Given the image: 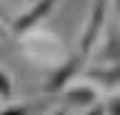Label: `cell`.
Segmentation results:
<instances>
[{
    "label": "cell",
    "mask_w": 120,
    "mask_h": 115,
    "mask_svg": "<svg viewBox=\"0 0 120 115\" xmlns=\"http://www.w3.org/2000/svg\"><path fill=\"white\" fill-rule=\"evenodd\" d=\"M108 8H110V0H93V8H90V15H88V25L80 35V53L90 55L93 48L98 45V40L103 35V28H105V18H108Z\"/></svg>",
    "instance_id": "2"
},
{
    "label": "cell",
    "mask_w": 120,
    "mask_h": 115,
    "mask_svg": "<svg viewBox=\"0 0 120 115\" xmlns=\"http://www.w3.org/2000/svg\"><path fill=\"white\" fill-rule=\"evenodd\" d=\"M85 115H108V105H103V103H95L93 108H88V110H85Z\"/></svg>",
    "instance_id": "9"
},
{
    "label": "cell",
    "mask_w": 120,
    "mask_h": 115,
    "mask_svg": "<svg viewBox=\"0 0 120 115\" xmlns=\"http://www.w3.org/2000/svg\"><path fill=\"white\" fill-rule=\"evenodd\" d=\"M85 75H88V80H93L100 88H118L120 85V60H115L112 65H105V68H93Z\"/></svg>",
    "instance_id": "5"
},
{
    "label": "cell",
    "mask_w": 120,
    "mask_h": 115,
    "mask_svg": "<svg viewBox=\"0 0 120 115\" xmlns=\"http://www.w3.org/2000/svg\"><path fill=\"white\" fill-rule=\"evenodd\" d=\"M108 115H120V95L108 100Z\"/></svg>",
    "instance_id": "8"
},
{
    "label": "cell",
    "mask_w": 120,
    "mask_h": 115,
    "mask_svg": "<svg viewBox=\"0 0 120 115\" xmlns=\"http://www.w3.org/2000/svg\"><path fill=\"white\" fill-rule=\"evenodd\" d=\"M30 3H35V0H30Z\"/></svg>",
    "instance_id": "14"
},
{
    "label": "cell",
    "mask_w": 120,
    "mask_h": 115,
    "mask_svg": "<svg viewBox=\"0 0 120 115\" xmlns=\"http://www.w3.org/2000/svg\"><path fill=\"white\" fill-rule=\"evenodd\" d=\"M33 103H15V105H8L0 110V115H30L33 113Z\"/></svg>",
    "instance_id": "6"
},
{
    "label": "cell",
    "mask_w": 120,
    "mask_h": 115,
    "mask_svg": "<svg viewBox=\"0 0 120 115\" xmlns=\"http://www.w3.org/2000/svg\"><path fill=\"white\" fill-rule=\"evenodd\" d=\"M0 18H5V13H3V8H0Z\"/></svg>",
    "instance_id": "13"
},
{
    "label": "cell",
    "mask_w": 120,
    "mask_h": 115,
    "mask_svg": "<svg viewBox=\"0 0 120 115\" xmlns=\"http://www.w3.org/2000/svg\"><path fill=\"white\" fill-rule=\"evenodd\" d=\"M10 33H13L10 28H5V25L0 23V40H8V38H10Z\"/></svg>",
    "instance_id": "10"
},
{
    "label": "cell",
    "mask_w": 120,
    "mask_h": 115,
    "mask_svg": "<svg viewBox=\"0 0 120 115\" xmlns=\"http://www.w3.org/2000/svg\"><path fill=\"white\" fill-rule=\"evenodd\" d=\"M63 100H65L68 108H80V110H88L95 103H100L98 100V90L93 85H70L63 93Z\"/></svg>",
    "instance_id": "4"
},
{
    "label": "cell",
    "mask_w": 120,
    "mask_h": 115,
    "mask_svg": "<svg viewBox=\"0 0 120 115\" xmlns=\"http://www.w3.org/2000/svg\"><path fill=\"white\" fill-rule=\"evenodd\" d=\"M85 58H88V55L80 53V50L73 53V55H68L65 60H63L58 68L50 73V75L45 78L43 93H45V95H60V93H65L68 88H70V83H73V78H78V75L82 73Z\"/></svg>",
    "instance_id": "1"
},
{
    "label": "cell",
    "mask_w": 120,
    "mask_h": 115,
    "mask_svg": "<svg viewBox=\"0 0 120 115\" xmlns=\"http://www.w3.org/2000/svg\"><path fill=\"white\" fill-rule=\"evenodd\" d=\"M52 115H68V108H58V110H55Z\"/></svg>",
    "instance_id": "11"
},
{
    "label": "cell",
    "mask_w": 120,
    "mask_h": 115,
    "mask_svg": "<svg viewBox=\"0 0 120 115\" xmlns=\"http://www.w3.org/2000/svg\"><path fill=\"white\" fill-rule=\"evenodd\" d=\"M55 3H58V0H35L25 13L13 18V23H10L13 35H22V33H28L30 28H35L40 20H45V18L50 15V10L55 8Z\"/></svg>",
    "instance_id": "3"
},
{
    "label": "cell",
    "mask_w": 120,
    "mask_h": 115,
    "mask_svg": "<svg viewBox=\"0 0 120 115\" xmlns=\"http://www.w3.org/2000/svg\"><path fill=\"white\" fill-rule=\"evenodd\" d=\"M115 3V10H118V15H120V0H112Z\"/></svg>",
    "instance_id": "12"
},
{
    "label": "cell",
    "mask_w": 120,
    "mask_h": 115,
    "mask_svg": "<svg viewBox=\"0 0 120 115\" xmlns=\"http://www.w3.org/2000/svg\"><path fill=\"white\" fill-rule=\"evenodd\" d=\"M0 98L3 100L13 98V78H10V73H5V70H0Z\"/></svg>",
    "instance_id": "7"
}]
</instances>
